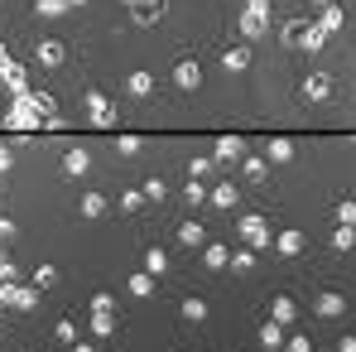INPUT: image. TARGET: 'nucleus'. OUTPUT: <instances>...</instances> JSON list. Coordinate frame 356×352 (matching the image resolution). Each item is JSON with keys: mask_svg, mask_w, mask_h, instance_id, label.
Segmentation results:
<instances>
[{"mask_svg": "<svg viewBox=\"0 0 356 352\" xmlns=\"http://www.w3.org/2000/svg\"><path fill=\"white\" fill-rule=\"evenodd\" d=\"M5 125H10V130H39V125H44L39 107H34V92H24V97H15V102H10Z\"/></svg>", "mask_w": 356, "mask_h": 352, "instance_id": "nucleus-1", "label": "nucleus"}, {"mask_svg": "<svg viewBox=\"0 0 356 352\" xmlns=\"http://www.w3.org/2000/svg\"><path fill=\"white\" fill-rule=\"evenodd\" d=\"M313 309H318L323 319H342V314H347V294H337V290H323Z\"/></svg>", "mask_w": 356, "mask_h": 352, "instance_id": "nucleus-9", "label": "nucleus"}, {"mask_svg": "<svg viewBox=\"0 0 356 352\" xmlns=\"http://www.w3.org/2000/svg\"><path fill=\"white\" fill-rule=\"evenodd\" d=\"M125 5H130V10H135V5H140V0H125Z\"/></svg>", "mask_w": 356, "mask_h": 352, "instance_id": "nucleus-46", "label": "nucleus"}, {"mask_svg": "<svg viewBox=\"0 0 356 352\" xmlns=\"http://www.w3.org/2000/svg\"><path fill=\"white\" fill-rule=\"evenodd\" d=\"M87 169H92V160H87V150H67V155H63V174H87Z\"/></svg>", "mask_w": 356, "mask_h": 352, "instance_id": "nucleus-19", "label": "nucleus"}, {"mask_svg": "<svg viewBox=\"0 0 356 352\" xmlns=\"http://www.w3.org/2000/svg\"><path fill=\"white\" fill-rule=\"evenodd\" d=\"M303 34H308V20H284V29H280V39L289 49H303Z\"/></svg>", "mask_w": 356, "mask_h": 352, "instance_id": "nucleus-18", "label": "nucleus"}, {"mask_svg": "<svg viewBox=\"0 0 356 352\" xmlns=\"http://www.w3.org/2000/svg\"><path fill=\"white\" fill-rule=\"evenodd\" d=\"M111 328H116V314H92V333L97 338H111Z\"/></svg>", "mask_w": 356, "mask_h": 352, "instance_id": "nucleus-33", "label": "nucleus"}, {"mask_svg": "<svg viewBox=\"0 0 356 352\" xmlns=\"http://www.w3.org/2000/svg\"><path fill=\"white\" fill-rule=\"evenodd\" d=\"M270 29V0H250L241 10V39H260Z\"/></svg>", "mask_w": 356, "mask_h": 352, "instance_id": "nucleus-3", "label": "nucleus"}, {"mask_svg": "<svg viewBox=\"0 0 356 352\" xmlns=\"http://www.w3.org/2000/svg\"><path fill=\"white\" fill-rule=\"evenodd\" d=\"M222 68H227V72H245V68H250V49H245V44L222 49Z\"/></svg>", "mask_w": 356, "mask_h": 352, "instance_id": "nucleus-15", "label": "nucleus"}, {"mask_svg": "<svg viewBox=\"0 0 356 352\" xmlns=\"http://www.w3.org/2000/svg\"><path fill=\"white\" fill-rule=\"evenodd\" d=\"M332 87H337V82H332V72H308V77H303V87H298V97H303V102H327V97H332Z\"/></svg>", "mask_w": 356, "mask_h": 352, "instance_id": "nucleus-5", "label": "nucleus"}, {"mask_svg": "<svg viewBox=\"0 0 356 352\" xmlns=\"http://www.w3.org/2000/svg\"><path fill=\"white\" fill-rule=\"evenodd\" d=\"M241 174L250 178V183H265V178H270V160H265V155H245V160H241Z\"/></svg>", "mask_w": 356, "mask_h": 352, "instance_id": "nucleus-12", "label": "nucleus"}, {"mask_svg": "<svg viewBox=\"0 0 356 352\" xmlns=\"http://www.w3.org/2000/svg\"><path fill=\"white\" fill-rule=\"evenodd\" d=\"M323 39H327V29L308 24V34H303V54H318V49H323Z\"/></svg>", "mask_w": 356, "mask_h": 352, "instance_id": "nucleus-31", "label": "nucleus"}, {"mask_svg": "<svg viewBox=\"0 0 356 352\" xmlns=\"http://www.w3.org/2000/svg\"><path fill=\"white\" fill-rule=\"evenodd\" d=\"M178 314H183V319H188V323H202V319H207V304H202V299H197V294H188V299H183V309H178Z\"/></svg>", "mask_w": 356, "mask_h": 352, "instance_id": "nucleus-24", "label": "nucleus"}, {"mask_svg": "<svg viewBox=\"0 0 356 352\" xmlns=\"http://www.w3.org/2000/svg\"><path fill=\"white\" fill-rule=\"evenodd\" d=\"M67 5H87V0H67Z\"/></svg>", "mask_w": 356, "mask_h": 352, "instance_id": "nucleus-47", "label": "nucleus"}, {"mask_svg": "<svg viewBox=\"0 0 356 352\" xmlns=\"http://www.w3.org/2000/svg\"><path fill=\"white\" fill-rule=\"evenodd\" d=\"M87 116H92V125H102V130L116 121V107L106 102V92H97V87L87 92Z\"/></svg>", "mask_w": 356, "mask_h": 352, "instance_id": "nucleus-8", "label": "nucleus"}, {"mask_svg": "<svg viewBox=\"0 0 356 352\" xmlns=\"http://www.w3.org/2000/svg\"><path fill=\"white\" fill-rule=\"evenodd\" d=\"M284 348L289 352H313V343H308V333H294V338H284Z\"/></svg>", "mask_w": 356, "mask_h": 352, "instance_id": "nucleus-42", "label": "nucleus"}, {"mask_svg": "<svg viewBox=\"0 0 356 352\" xmlns=\"http://www.w3.org/2000/svg\"><path fill=\"white\" fill-rule=\"evenodd\" d=\"M116 150H120V155H140V135H120Z\"/></svg>", "mask_w": 356, "mask_h": 352, "instance_id": "nucleus-43", "label": "nucleus"}, {"mask_svg": "<svg viewBox=\"0 0 356 352\" xmlns=\"http://www.w3.org/2000/svg\"><path fill=\"white\" fill-rule=\"evenodd\" d=\"M63 59H67V49H63L58 39H44V44L34 49V63H39V68H58Z\"/></svg>", "mask_w": 356, "mask_h": 352, "instance_id": "nucleus-10", "label": "nucleus"}, {"mask_svg": "<svg viewBox=\"0 0 356 352\" xmlns=\"http://www.w3.org/2000/svg\"><path fill=\"white\" fill-rule=\"evenodd\" d=\"M72 352H92V348H87V343H77V348H72Z\"/></svg>", "mask_w": 356, "mask_h": 352, "instance_id": "nucleus-45", "label": "nucleus"}, {"mask_svg": "<svg viewBox=\"0 0 356 352\" xmlns=\"http://www.w3.org/2000/svg\"><path fill=\"white\" fill-rule=\"evenodd\" d=\"M140 193H145L149 203H159V198H164V183H159V178H145V188H140Z\"/></svg>", "mask_w": 356, "mask_h": 352, "instance_id": "nucleus-39", "label": "nucleus"}, {"mask_svg": "<svg viewBox=\"0 0 356 352\" xmlns=\"http://www.w3.org/2000/svg\"><path fill=\"white\" fill-rule=\"evenodd\" d=\"M183 198H188V203H202L207 193H202V183H197V178H188V183H183Z\"/></svg>", "mask_w": 356, "mask_h": 352, "instance_id": "nucleus-40", "label": "nucleus"}, {"mask_svg": "<svg viewBox=\"0 0 356 352\" xmlns=\"http://www.w3.org/2000/svg\"><path fill=\"white\" fill-rule=\"evenodd\" d=\"M352 246H356V232L337 222V227H332V251H352Z\"/></svg>", "mask_w": 356, "mask_h": 352, "instance_id": "nucleus-29", "label": "nucleus"}, {"mask_svg": "<svg viewBox=\"0 0 356 352\" xmlns=\"http://www.w3.org/2000/svg\"><path fill=\"white\" fill-rule=\"evenodd\" d=\"M34 15L39 20H63L67 15V0H34Z\"/></svg>", "mask_w": 356, "mask_h": 352, "instance_id": "nucleus-21", "label": "nucleus"}, {"mask_svg": "<svg viewBox=\"0 0 356 352\" xmlns=\"http://www.w3.org/2000/svg\"><path fill=\"white\" fill-rule=\"evenodd\" d=\"M265 160H275V164H289V160H294V140H284V135L265 140Z\"/></svg>", "mask_w": 356, "mask_h": 352, "instance_id": "nucleus-14", "label": "nucleus"}, {"mask_svg": "<svg viewBox=\"0 0 356 352\" xmlns=\"http://www.w3.org/2000/svg\"><path fill=\"white\" fill-rule=\"evenodd\" d=\"M212 164H217V160H188V174H193V178H207V174H212Z\"/></svg>", "mask_w": 356, "mask_h": 352, "instance_id": "nucleus-38", "label": "nucleus"}, {"mask_svg": "<svg viewBox=\"0 0 356 352\" xmlns=\"http://www.w3.org/2000/svg\"><path fill=\"white\" fill-rule=\"evenodd\" d=\"M318 5H323V10H327V5H332V0H318Z\"/></svg>", "mask_w": 356, "mask_h": 352, "instance_id": "nucleus-48", "label": "nucleus"}, {"mask_svg": "<svg viewBox=\"0 0 356 352\" xmlns=\"http://www.w3.org/2000/svg\"><path fill=\"white\" fill-rule=\"evenodd\" d=\"M102 213H106V198L102 193H87L82 198V217H102Z\"/></svg>", "mask_w": 356, "mask_h": 352, "instance_id": "nucleus-32", "label": "nucleus"}, {"mask_svg": "<svg viewBox=\"0 0 356 352\" xmlns=\"http://www.w3.org/2000/svg\"><path fill=\"white\" fill-rule=\"evenodd\" d=\"M318 29L337 34V29H342V10H337V5H327V10H323V20H318Z\"/></svg>", "mask_w": 356, "mask_h": 352, "instance_id": "nucleus-30", "label": "nucleus"}, {"mask_svg": "<svg viewBox=\"0 0 356 352\" xmlns=\"http://www.w3.org/2000/svg\"><path fill=\"white\" fill-rule=\"evenodd\" d=\"M130 294L154 299V275H149V270H135V275H130Z\"/></svg>", "mask_w": 356, "mask_h": 352, "instance_id": "nucleus-23", "label": "nucleus"}, {"mask_svg": "<svg viewBox=\"0 0 356 352\" xmlns=\"http://www.w3.org/2000/svg\"><path fill=\"white\" fill-rule=\"evenodd\" d=\"M270 314H275V323H294L298 319V304L289 294H275V304H270Z\"/></svg>", "mask_w": 356, "mask_h": 352, "instance_id": "nucleus-17", "label": "nucleus"}, {"mask_svg": "<svg viewBox=\"0 0 356 352\" xmlns=\"http://www.w3.org/2000/svg\"><path fill=\"white\" fill-rule=\"evenodd\" d=\"M212 203L217 208H236V183H217L212 188Z\"/></svg>", "mask_w": 356, "mask_h": 352, "instance_id": "nucleus-28", "label": "nucleus"}, {"mask_svg": "<svg viewBox=\"0 0 356 352\" xmlns=\"http://www.w3.org/2000/svg\"><path fill=\"white\" fill-rule=\"evenodd\" d=\"M0 77H5V87H10L15 97H24V92H29V77H24V68L10 59L5 49H0Z\"/></svg>", "mask_w": 356, "mask_h": 352, "instance_id": "nucleus-7", "label": "nucleus"}, {"mask_svg": "<svg viewBox=\"0 0 356 352\" xmlns=\"http://www.w3.org/2000/svg\"><path fill=\"white\" fill-rule=\"evenodd\" d=\"M145 270H149V275H164V270H169V256H164L159 246H149V251H145Z\"/></svg>", "mask_w": 356, "mask_h": 352, "instance_id": "nucleus-25", "label": "nucleus"}, {"mask_svg": "<svg viewBox=\"0 0 356 352\" xmlns=\"http://www.w3.org/2000/svg\"><path fill=\"white\" fill-rule=\"evenodd\" d=\"M280 343H284V323H275V319H270V323L260 328V348H280Z\"/></svg>", "mask_w": 356, "mask_h": 352, "instance_id": "nucleus-26", "label": "nucleus"}, {"mask_svg": "<svg viewBox=\"0 0 356 352\" xmlns=\"http://www.w3.org/2000/svg\"><path fill=\"white\" fill-rule=\"evenodd\" d=\"M212 160H217V164H236V160H241V140H236V135L212 140Z\"/></svg>", "mask_w": 356, "mask_h": 352, "instance_id": "nucleus-11", "label": "nucleus"}, {"mask_svg": "<svg viewBox=\"0 0 356 352\" xmlns=\"http://www.w3.org/2000/svg\"><path fill=\"white\" fill-rule=\"evenodd\" d=\"M39 285H15V280H5L0 285V304L5 309H19V314H29V309H39Z\"/></svg>", "mask_w": 356, "mask_h": 352, "instance_id": "nucleus-2", "label": "nucleus"}, {"mask_svg": "<svg viewBox=\"0 0 356 352\" xmlns=\"http://www.w3.org/2000/svg\"><path fill=\"white\" fill-rule=\"evenodd\" d=\"M337 352H356V333H347V338L337 343Z\"/></svg>", "mask_w": 356, "mask_h": 352, "instance_id": "nucleus-44", "label": "nucleus"}, {"mask_svg": "<svg viewBox=\"0 0 356 352\" xmlns=\"http://www.w3.org/2000/svg\"><path fill=\"white\" fill-rule=\"evenodd\" d=\"M120 208H125V213H140V208H145V193H140V188H135V193H125V198H120Z\"/></svg>", "mask_w": 356, "mask_h": 352, "instance_id": "nucleus-41", "label": "nucleus"}, {"mask_svg": "<svg viewBox=\"0 0 356 352\" xmlns=\"http://www.w3.org/2000/svg\"><path fill=\"white\" fill-rule=\"evenodd\" d=\"M202 266H207V270H227V266H232V251L212 241V246H202Z\"/></svg>", "mask_w": 356, "mask_h": 352, "instance_id": "nucleus-16", "label": "nucleus"}, {"mask_svg": "<svg viewBox=\"0 0 356 352\" xmlns=\"http://www.w3.org/2000/svg\"><path fill=\"white\" fill-rule=\"evenodd\" d=\"M275 251H280V256H298V251H303V232H280L275 236Z\"/></svg>", "mask_w": 356, "mask_h": 352, "instance_id": "nucleus-20", "label": "nucleus"}, {"mask_svg": "<svg viewBox=\"0 0 356 352\" xmlns=\"http://www.w3.org/2000/svg\"><path fill=\"white\" fill-rule=\"evenodd\" d=\"M92 314H116V299L111 294H92Z\"/></svg>", "mask_w": 356, "mask_h": 352, "instance_id": "nucleus-37", "label": "nucleus"}, {"mask_svg": "<svg viewBox=\"0 0 356 352\" xmlns=\"http://www.w3.org/2000/svg\"><path fill=\"white\" fill-rule=\"evenodd\" d=\"M337 222H342V227L356 222V198H342V203H337Z\"/></svg>", "mask_w": 356, "mask_h": 352, "instance_id": "nucleus-34", "label": "nucleus"}, {"mask_svg": "<svg viewBox=\"0 0 356 352\" xmlns=\"http://www.w3.org/2000/svg\"><path fill=\"white\" fill-rule=\"evenodd\" d=\"M125 87H130V97H154V87H159V82H154V72H145V68H135Z\"/></svg>", "mask_w": 356, "mask_h": 352, "instance_id": "nucleus-13", "label": "nucleus"}, {"mask_svg": "<svg viewBox=\"0 0 356 352\" xmlns=\"http://www.w3.org/2000/svg\"><path fill=\"white\" fill-rule=\"evenodd\" d=\"M54 280H58V270H54V266H39V270H34V285H39V290H49Z\"/></svg>", "mask_w": 356, "mask_h": 352, "instance_id": "nucleus-36", "label": "nucleus"}, {"mask_svg": "<svg viewBox=\"0 0 356 352\" xmlns=\"http://www.w3.org/2000/svg\"><path fill=\"white\" fill-rule=\"evenodd\" d=\"M178 246H202V222H178Z\"/></svg>", "mask_w": 356, "mask_h": 352, "instance_id": "nucleus-22", "label": "nucleus"}, {"mask_svg": "<svg viewBox=\"0 0 356 352\" xmlns=\"http://www.w3.org/2000/svg\"><path fill=\"white\" fill-rule=\"evenodd\" d=\"M241 236H245L250 251H265V246L275 241V236H270V222H265L260 213H245V217H241Z\"/></svg>", "mask_w": 356, "mask_h": 352, "instance_id": "nucleus-4", "label": "nucleus"}, {"mask_svg": "<svg viewBox=\"0 0 356 352\" xmlns=\"http://www.w3.org/2000/svg\"><path fill=\"white\" fill-rule=\"evenodd\" d=\"M54 338L67 343V348H77V323H72V319H58V323H54Z\"/></svg>", "mask_w": 356, "mask_h": 352, "instance_id": "nucleus-27", "label": "nucleus"}, {"mask_svg": "<svg viewBox=\"0 0 356 352\" xmlns=\"http://www.w3.org/2000/svg\"><path fill=\"white\" fill-rule=\"evenodd\" d=\"M174 87L178 92H197V87H202V68H197V59H178L174 63Z\"/></svg>", "mask_w": 356, "mask_h": 352, "instance_id": "nucleus-6", "label": "nucleus"}, {"mask_svg": "<svg viewBox=\"0 0 356 352\" xmlns=\"http://www.w3.org/2000/svg\"><path fill=\"white\" fill-rule=\"evenodd\" d=\"M255 266V251L245 246V251H232V270H250Z\"/></svg>", "mask_w": 356, "mask_h": 352, "instance_id": "nucleus-35", "label": "nucleus"}]
</instances>
